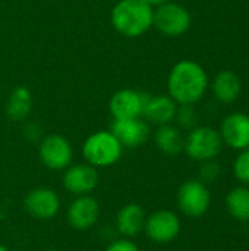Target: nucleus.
<instances>
[{
  "mask_svg": "<svg viewBox=\"0 0 249 251\" xmlns=\"http://www.w3.org/2000/svg\"><path fill=\"white\" fill-rule=\"evenodd\" d=\"M176 201L181 213L188 218H201L204 216L211 206V193L208 185L200 179H188L181 184Z\"/></svg>",
  "mask_w": 249,
  "mask_h": 251,
  "instance_id": "39448f33",
  "label": "nucleus"
},
{
  "mask_svg": "<svg viewBox=\"0 0 249 251\" xmlns=\"http://www.w3.org/2000/svg\"><path fill=\"white\" fill-rule=\"evenodd\" d=\"M153 25L166 37H181L191 26V13L179 3L167 1L156 7Z\"/></svg>",
  "mask_w": 249,
  "mask_h": 251,
  "instance_id": "0eeeda50",
  "label": "nucleus"
},
{
  "mask_svg": "<svg viewBox=\"0 0 249 251\" xmlns=\"http://www.w3.org/2000/svg\"><path fill=\"white\" fill-rule=\"evenodd\" d=\"M225 207L227 213L238 222H249V187L236 185L230 188L225 197Z\"/></svg>",
  "mask_w": 249,
  "mask_h": 251,
  "instance_id": "6ab92c4d",
  "label": "nucleus"
},
{
  "mask_svg": "<svg viewBox=\"0 0 249 251\" xmlns=\"http://www.w3.org/2000/svg\"><path fill=\"white\" fill-rule=\"evenodd\" d=\"M110 131L119 140L123 149H136L145 144L151 134L150 124L142 118L113 119Z\"/></svg>",
  "mask_w": 249,
  "mask_h": 251,
  "instance_id": "9d476101",
  "label": "nucleus"
},
{
  "mask_svg": "<svg viewBox=\"0 0 249 251\" xmlns=\"http://www.w3.org/2000/svg\"><path fill=\"white\" fill-rule=\"evenodd\" d=\"M178 103L167 94H157L150 96L145 94L144 107L141 118L145 119L148 124H153L156 126L167 125L175 121Z\"/></svg>",
  "mask_w": 249,
  "mask_h": 251,
  "instance_id": "4468645a",
  "label": "nucleus"
},
{
  "mask_svg": "<svg viewBox=\"0 0 249 251\" xmlns=\"http://www.w3.org/2000/svg\"><path fill=\"white\" fill-rule=\"evenodd\" d=\"M182 231V221L178 213L161 209L147 216L144 232L156 244H169L175 241Z\"/></svg>",
  "mask_w": 249,
  "mask_h": 251,
  "instance_id": "423d86ee",
  "label": "nucleus"
},
{
  "mask_svg": "<svg viewBox=\"0 0 249 251\" xmlns=\"http://www.w3.org/2000/svg\"><path fill=\"white\" fill-rule=\"evenodd\" d=\"M25 210L38 221L53 219L60 210V199L56 191L50 188H34L31 190L23 201Z\"/></svg>",
  "mask_w": 249,
  "mask_h": 251,
  "instance_id": "f8f14e48",
  "label": "nucleus"
},
{
  "mask_svg": "<svg viewBox=\"0 0 249 251\" xmlns=\"http://www.w3.org/2000/svg\"><path fill=\"white\" fill-rule=\"evenodd\" d=\"M223 140L219 129L213 126H195L185 138L183 150L195 162L214 160L223 150Z\"/></svg>",
  "mask_w": 249,
  "mask_h": 251,
  "instance_id": "20e7f679",
  "label": "nucleus"
},
{
  "mask_svg": "<svg viewBox=\"0 0 249 251\" xmlns=\"http://www.w3.org/2000/svg\"><path fill=\"white\" fill-rule=\"evenodd\" d=\"M145 210L138 203L125 204L116 216V229L125 238H132L144 231L145 225Z\"/></svg>",
  "mask_w": 249,
  "mask_h": 251,
  "instance_id": "dca6fc26",
  "label": "nucleus"
},
{
  "mask_svg": "<svg viewBox=\"0 0 249 251\" xmlns=\"http://www.w3.org/2000/svg\"><path fill=\"white\" fill-rule=\"evenodd\" d=\"M98 185L97 168L88 163L70 165L63 174V187L73 196H87Z\"/></svg>",
  "mask_w": 249,
  "mask_h": 251,
  "instance_id": "9b49d317",
  "label": "nucleus"
},
{
  "mask_svg": "<svg viewBox=\"0 0 249 251\" xmlns=\"http://www.w3.org/2000/svg\"><path fill=\"white\" fill-rule=\"evenodd\" d=\"M23 137L28 140V141H37L41 138V129L37 124L31 122V124H26L25 128H23Z\"/></svg>",
  "mask_w": 249,
  "mask_h": 251,
  "instance_id": "393cba45",
  "label": "nucleus"
},
{
  "mask_svg": "<svg viewBox=\"0 0 249 251\" xmlns=\"http://www.w3.org/2000/svg\"><path fill=\"white\" fill-rule=\"evenodd\" d=\"M145 93H139L131 88L116 91L109 103L113 119H132L141 118L144 107Z\"/></svg>",
  "mask_w": 249,
  "mask_h": 251,
  "instance_id": "2eb2a0df",
  "label": "nucleus"
},
{
  "mask_svg": "<svg viewBox=\"0 0 249 251\" xmlns=\"http://www.w3.org/2000/svg\"><path fill=\"white\" fill-rule=\"evenodd\" d=\"M154 22V7L144 0H119L112 9L114 29L129 38L144 35Z\"/></svg>",
  "mask_w": 249,
  "mask_h": 251,
  "instance_id": "f03ea898",
  "label": "nucleus"
},
{
  "mask_svg": "<svg viewBox=\"0 0 249 251\" xmlns=\"http://www.w3.org/2000/svg\"><path fill=\"white\" fill-rule=\"evenodd\" d=\"M123 147L112 131H97L91 134L82 146L85 162L94 168H107L119 162Z\"/></svg>",
  "mask_w": 249,
  "mask_h": 251,
  "instance_id": "7ed1b4c3",
  "label": "nucleus"
},
{
  "mask_svg": "<svg viewBox=\"0 0 249 251\" xmlns=\"http://www.w3.org/2000/svg\"><path fill=\"white\" fill-rule=\"evenodd\" d=\"M144 1L148 3L151 7H158V6H161V4H164V3H167L170 0H144Z\"/></svg>",
  "mask_w": 249,
  "mask_h": 251,
  "instance_id": "a878e982",
  "label": "nucleus"
},
{
  "mask_svg": "<svg viewBox=\"0 0 249 251\" xmlns=\"http://www.w3.org/2000/svg\"><path fill=\"white\" fill-rule=\"evenodd\" d=\"M175 121L181 131H191L195 126H198V113L194 104H178Z\"/></svg>",
  "mask_w": 249,
  "mask_h": 251,
  "instance_id": "412c9836",
  "label": "nucleus"
},
{
  "mask_svg": "<svg viewBox=\"0 0 249 251\" xmlns=\"http://www.w3.org/2000/svg\"><path fill=\"white\" fill-rule=\"evenodd\" d=\"M233 176L241 185L249 187V149L242 150L238 153V156L233 160Z\"/></svg>",
  "mask_w": 249,
  "mask_h": 251,
  "instance_id": "4be33fe9",
  "label": "nucleus"
},
{
  "mask_svg": "<svg viewBox=\"0 0 249 251\" xmlns=\"http://www.w3.org/2000/svg\"><path fill=\"white\" fill-rule=\"evenodd\" d=\"M104 251H139L138 246L131 241L129 238H117V240H113Z\"/></svg>",
  "mask_w": 249,
  "mask_h": 251,
  "instance_id": "b1692460",
  "label": "nucleus"
},
{
  "mask_svg": "<svg viewBox=\"0 0 249 251\" xmlns=\"http://www.w3.org/2000/svg\"><path fill=\"white\" fill-rule=\"evenodd\" d=\"M100 218V206L91 196H78L68 207V224L76 231L91 229Z\"/></svg>",
  "mask_w": 249,
  "mask_h": 251,
  "instance_id": "ddd939ff",
  "label": "nucleus"
},
{
  "mask_svg": "<svg viewBox=\"0 0 249 251\" xmlns=\"http://www.w3.org/2000/svg\"><path fill=\"white\" fill-rule=\"evenodd\" d=\"M32 107V96L26 87H16L6 103V113L12 121H23Z\"/></svg>",
  "mask_w": 249,
  "mask_h": 251,
  "instance_id": "aec40b11",
  "label": "nucleus"
},
{
  "mask_svg": "<svg viewBox=\"0 0 249 251\" xmlns=\"http://www.w3.org/2000/svg\"><path fill=\"white\" fill-rule=\"evenodd\" d=\"M0 251H10V250H9L6 246H1V244H0Z\"/></svg>",
  "mask_w": 249,
  "mask_h": 251,
  "instance_id": "bb28decb",
  "label": "nucleus"
},
{
  "mask_svg": "<svg viewBox=\"0 0 249 251\" xmlns=\"http://www.w3.org/2000/svg\"><path fill=\"white\" fill-rule=\"evenodd\" d=\"M210 79L205 69L189 59L178 62L167 78L169 96L178 104H195L207 93Z\"/></svg>",
  "mask_w": 249,
  "mask_h": 251,
  "instance_id": "f257e3e1",
  "label": "nucleus"
},
{
  "mask_svg": "<svg viewBox=\"0 0 249 251\" xmlns=\"http://www.w3.org/2000/svg\"><path fill=\"white\" fill-rule=\"evenodd\" d=\"M40 160L50 171H65L70 166L73 150L70 143L59 134H50L40 141Z\"/></svg>",
  "mask_w": 249,
  "mask_h": 251,
  "instance_id": "6e6552de",
  "label": "nucleus"
},
{
  "mask_svg": "<svg viewBox=\"0 0 249 251\" xmlns=\"http://www.w3.org/2000/svg\"><path fill=\"white\" fill-rule=\"evenodd\" d=\"M223 144L232 150L242 151L249 149V115L244 112L229 113L220 125Z\"/></svg>",
  "mask_w": 249,
  "mask_h": 251,
  "instance_id": "1a4fd4ad",
  "label": "nucleus"
},
{
  "mask_svg": "<svg viewBox=\"0 0 249 251\" xmlns=\"http://www.w3.org/2000/svg\"><path fill=\"white\" fill-rule=\"evenodd\" d=\"M211 90L214 97L220 103L230 104L241 96L242 81L239 75L233 71H222L214 76L211 82Z\"/></svg>",
  "mask_w": 249,
  "mask_h": 251,
  "instance_id": "f3484780",
  "label": "nucleus"
},
{
  "mask_svg": "<svg viewBox=\"0 0 249 251\" xmlns=\"http://www.w3.org/2000/svg\"><path fill=\"white\" fill-rule=\"evenodd\" d=\"M220 176H222V166L220 163L216 162V159L201 163L200 174H198V179L201 182H204L205 185H210V184H214Z\"/></svg>",
  "mask_w": 249,
  "mask_h": 251,
  "instance_id": "5701e85b",
  "label": "nucleus"
},
{
  "mask_svg": "<svg viewBox=\"0 0 249 251\" xmlns=\"http://www.w3.org/2000/svg\"><path fill=\"white\" fill-rule=\"evenodd\" d=\"M154 143L161 153L167 156H176L183 150L185 138L178 126L167 124V125L157 126L154 132Z\"/></svg>",
  "mask_w": 249,
  "mask_h": 251,
  "instance_id": "a211bd4d",
  "label": "nucleus"
}]
</instances>
